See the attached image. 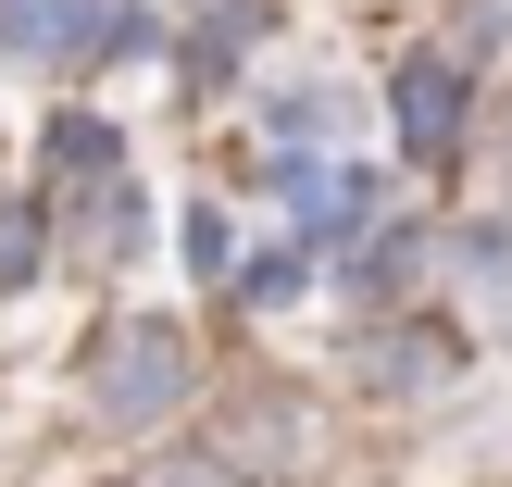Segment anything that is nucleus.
<instances>
[{
    "label": "nucleus",
    "mask_w": 512,
    "mask_h": 487,
    "mask_svg": "<svg viewBox=\"0 0 512 487\" xmlns=\"http://www.w3.org/2000/svg\"><path fill=\"white\" fill-rule=\"evenodd\" d=\"M113 487H250V475H238V463H213L200 438H150V450H138V463H125Z\"/></svg>",
    "instance_id": "15"
},
{
    "label": "nucleus",
    "mask_w": 512,
    "mask_h": 487,
    "mask_svg": "<svg viewBox=\"0 0 512 487\" xmlns=\"http://www.w3.org/2000/svg\"><path fill=\"white\" fill-rule=\"evenodd\" d=\"M475 150H488V163H500V175H512V125H488V138H475Z\"/></svg>",
    "instance_id": "16"
},
{
    "label": "nucleus",
    "mask_w": 512,
    "mask_h": 487,
    "mask_svg": "<svg viewBox=\"0 0 512 487\" xmlns=\"http://www.w3.org/2000/svg\"><path fill=\"white\" fill-rule=\"evenodd\" d=\"M313 238H300V225H263V238L238 250V275H225V300H238L250 325H275V313H300V300H313Z\"/></svg>",
    "instance_id": "11"
},
{
    "label": "nucleus",
    "mask_w": 512,
    "mask_h": 487,
    "mask_svg": "<svg viewBox=\"0 0 512 487\" xmlns=\"http://www.w3.org/2000/svg\"><path fill=\"white\" fill-rule=\"evenodd\" d=\"M200 450L238 463L250 487H300V475H325V413H313L300 388H238V400L213 413V438H200Z\"/></svg>",
    "instance_id": "4"
},
{
    "label": "nucleus",
    "mask_w": 512,
    "mask_h": 487,
    "mask_svg": "<svg viewBox=\"0 0 512 487\" xmlns=\"http://www.w3.org/2000/svg\"><path fill=\"white\" fill-rule=\"evenodd\" d=\"M388 138H400L413 175H463L475 138H488V75H463L438 38L388 50Z\"/></svg>",
    "instance_id": "3"
},
{
    "label": "nucleus",
    "mask_w": 512,
    "mask_h": 487,
    "mask_svg": "<svg viewBox=\"0 0 512 487\" xmlns=\"http://www.w3.org/2000/svg\"><path fill=\"white\" fill-rule=\"evenodd\" d=\"M250 125H263V150H350L363 138V113H350L338 75H275V88L250 100Z\"/></svg>",
    "instance_id": "10"
},
{
    "label": "nucleus",
    "mask_w": 512,
    "mask_h": 487,
    "mask_svg": "<svg viewBox=\"0 0 512 487\" xmlns=\"http://www.w3.org/2000/svg\"><path fill=\"white\" fill-rule=\"evenodd\" d=\"M338 375H350V400H375V413H425V400H450V388L475 375V325L425 313V300L363 313L350 350H338Z\"/></svg>",
    "instance_id": "2"
},
{
    "label": "nucleus",
    "mask_w": 512,
    "mask_h": 487,
    "mask_svg": "<svg viewBox=\"0 0 512 487\" xmlns=\"http://www.w3.org/2000/svg\"><path fill=\"white\" fill-rule=\"evenodd\" d=\"M425 263H438V213H375V225H350V238L325 250V275L350 288V313H400V300L425 288Z\"/></svg>",
    "instance_id": "6"
},
{
    "label": "nucleus",
    "mask_w": 512,
    "mask_h": 487,
    "mask_svg": "<svg viewBox=\"0 0 512 487\" xmlns=\"http://www.w3.org/2000/svg\"><path fill=\"white\" fill-rule=\"evenodd\" d=\"M38 275H50V213L25 188H0V300H25Z\"/></svg>",
    "instance_id": "14"
},
{
    "label": "nucleus",
    "mask_w": 512,
    "mask_h": 487,
    "mask_svg": "<svg viewBox=\"0 0 512 487\" xmlns=\"http://www.w3.org/2000/svg\"><path fill=\"white\" fill-rule=\"evenodd\" d=\"M175 250H188V275H200V288L225 300V275H238V250H250V225L225 213V200H188V213H175Z\"/></svg>",
    "instance_id": "13"
},
{
    "label": "nucleus",
    "mask_w": 512,
    "mask_h": 487,
    "mask_svg": "<svg viewBox=\"0 0 512 487\" xmlns=\"http://www.w3.org/2000/svg\"><path fill=\"white\" fill-rule=\"evenodd\" d=\"M75 413H88L100 438L150 450L163 425L200 413V338L175 313H100L88 350H75Z\"/></svg>",
    "instance_id": "1"
},
{
    "label": "nucleus",
    "mask_w": 512,
    "mask_h": 487,
    "mask_svg": "<svg viewBox=\"0 0 512 487\" xmlns=\"http://www.w3.org/2000/svg\"><path fill=\"white\" fill-rule=\"evenodd\" d=\"M163 13H188V0H163Z\"/></svg>",
    "instance_id": "17"
},
{
    "label": "nucleus",
    "mask_w": 512,
    "mask_h": 487,
    "mask_svg": "<svg viewBox=\"0 0 512 487\" xmlns=\"http://www.w3.org/2000/svg\"><path fill=\"white\" fill-rule=\"evenodd\" d=\"M438 50L463 75H500L512 63V0H438Z\"/></svg>",
    "instance_id": "12"
},
{
    "label": "nucleus",
    "mask_w": 512,
    "mask_h": 487,
    "mask_svg": "<svg viewBox=\"0 0 512 487\" xmlns=\"http://www.w3.org/2000/svg\"><path fill=\"white\" fill-rule=\"evenodd\" d=\"M138 175V150H125V125L100 113V100H63V113L38 125V163H25V200H38L50 225H75L100 188H125Z\"/></svg>",
    "instance_id": "5"
},
{
    "label": "nucleus",
    "mask_w": 512,
    "mask_h": 487,
    "mask_svg": "<svg viewBox=\"0 0 512 487\" xmlns=\"http://www.w3.org/2000/svg\"><path fill=\"white\" fill-rule=\"evenodd\" d=\"M275 50V0H188V25L163 38V63L188 75V88H225V75H250Z\"/></svg>",
    "instance_id": "7"
},
{
    "label": "nucleus",
    "mask_w": 512,
    "mask_h": 487,
    "mask_svg": "<svg viewBox=\"0 0 512 487\" xmlns=\"http://www.w3.org/2000/svg\"><path fill=\"white\" fill-rule=\"evenodd\" d=\"M100 13L113 0H0V63L13 75H88V38H100Z\"/></svg>",
    "instance_id": "8"
},
{
    "label": "nucleus",
    "mask_w": 512,
    "mask_h": 487,
    "mask_svg": "<svg viewBox=\"0 0 512 487\" xmlns=\"http://www.w3.org/2000/svg\"><path fill=\"white\" fill-rule=\"evenodd\" d=\"M438 275L475 325H512V213H438Z\"/></svg>",
    "instance_id": "9"
}]
</instances>
